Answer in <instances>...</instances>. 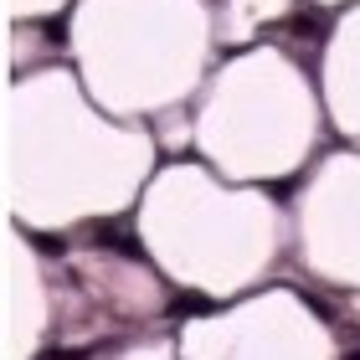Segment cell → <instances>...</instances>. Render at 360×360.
I'll use <instances>...</instances> for the list:
<instances>
[{"instance_id":"obj_6","label":"cell","mask_w":360,"mask_h":360,"mask_svg":"<svg viewBox=\"0 0 360 360\" xmlns=\"http://www.w3.org/2000/svg\"><path fill=\"white\" fill-rule=\"evenodd\" d=\"M180 360H345L335 319L288 283L252 288L175 324Z\"/></svg>"},{"instance_id":"obj_11","label":"cell","mask_w":360,"mask_h":360,"mask_svg":"<svg viewBox=\"0 0 360 360\" xmlns=\"http://www.w3.org/2000/svg\"><path fill=\"white\" fill-rule=\"evenodd\" d=\"M46 360H180V350H175V335H139L93 355H46Z\"/></svg>"},{"instance_id":"obj_7","label":"cell","mask_w":360,"mask_h":360,"mask_svg":"<svg viewBox=\"0 0 360 360\" xmlns=\"http://www.w3.org/2000/svg\"><path fill=\"white\" fill-rule=\"evenodd\" d=\"M283 206L293 268L330 293L360 299V144L319 150Z\"/></svg>"},{"instance_id":"obj_3","label":"cell","mask_w":360,"mask_h":360,"mask_svg":"<svg viewBox=\"0 0 360 360\" xmlns=\"http://www.w3.org/2000/svg\"><path fill=\"white\" fill-rule=\"evenodd\" d=\"M62 46L108 119L150 129L180 119L221 62L211 0H77Z\"/></svg>"},{"instance_id":"obj_9","label":"cell","mask_w":360,"mask_h":360,"mask_svg":"<svg viewBox=\"0 0 360 360\" xmlns=\"http://www.w3.org/2000/svg\"><path fill=\"white\" fill-rule=\"evenodd\" d=\"M314 88L324 103V124L345 144H360V0L335 15L330 37L319 46Z\"/></svg>"},{"instance_id":"obj_5","label":"cell","mask_w":360,"mask_h":360,"mask_svg":"<svg viewBox=\"0 0 360 360\" xmlns=\"http://www.w3.org/2000/svg\"><path fill=\"white\" fill-rule=\"evenodd\" d=\"M46 283H52L46 355H93L139 335H165L160 324L170 314L175 288L150 268L144 252L134 257L108 242L62 237L57 248H46Z\"/></svg>"},{"instance_id":"obj_4","label":"cell","mask_w":360,"mask_h":360,"mask_svg":"<svg viewBox=\"0 0 360 360\" xmlns=\"http://www.w3.org/2000/svg\"><path fill=\"white\" fill-rule=\"evenodd\" d=\"M324 103L314 72L288 46L252 41L226 52L186 108V150L237 186H288L324 150Z\"/></svg>"},{"instance_id":"obj_10","label":"cell","mask_w":360,"mask_h":360,"mask_svg":"<svg viewBox=\"0 0 360 360\" xmlns=\"http://www.w3.org/2000/svg\"><path fill=\"white\" fill-rule=\"evenodd\" d=\"M211 6H217V46L242 52V46L263 41L268 26L288 21L299 0H211Z\"/></svg>"},{"instance_id":"obj_2","label":"cell","mask_w":360,"mask_h":360,"mask_svg":"<svg viewBox=\"0 0 360 360\" xmlns=\"http://www.w3.org/2000/svg\"><path fill=\"white\" fill-rule=\"evenodd\" d=\"M134 242L170 288L232 304L278 283L288 263V206L268 186H237L191 155H165L134 201Z\"/></svg>"},{"instance_id":"obj_1","label":"cell","mask_w":360,"mask_h":360,"mask_svg":"<svg viewBox=\"0 0 360 360\" xmlns=\"http://www.w3.org/2000/svg\"><path fill=\"white\" fill-rule=\"evenodd\" d=\"M160 160L155 129L108 119L68 62H41L11 77L6 217L37 242H62L134 211Z\"/></svg>"},{"instance_id":"obj_13","label":"cell","mask_w":360,"mask_h":360,"mask_svg":"<svg viewBox=\"0 0 360 360\" xmlns=\"http://www.w3.org/2000/svg\"><path fill=\"white\" fill-rule=\"evenodd\" d=\"M309 6H319V11H345V6H355V0H309Z\"/></svg>"},{"instance_id":"obj_8","label":"cell","mask_w":360,"mask_h":360,"mask_svg":"<svg viewBox=\"0 0 360 360\" xmlns=\"http://www.w3.org/2000/svg\"><path fill=\"white\" fill-rule=\"evenodd\" d=\"M6 360H46L52 345V283L46 248L31 232H6Z\"/></svg>"},{"instance_id":"obj_12","label":"cell","mask_w":360,"mask_h":360,"mask_svg":"<svg viewBox=\"0 0 360 360\" xmlns=\"http://www.w3.org/2000/svg\"><path fill=\"white\" fill-rule=\"evenodd\" d=\"M77 0H6V21L11 26H52L68 21V11Z\"/></svg>"}]
</instances>
